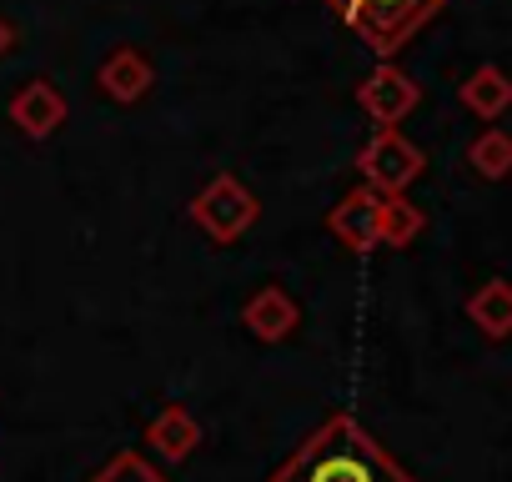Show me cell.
<instances>
[{
	"label": "cell",
	"mask_w": 512,
	"mask_h": 482,
	"mask_svg": "<svg viewBox=\"0 0 512 482\" xmlns=\"http://www.w3.org/2000/svg\"><path fill=\"white\" fill-rule=\"evenodd\" d=\"M277 482H402L367 437H357L347 422H337L332 432H322Z\"/></svg>",
	"instance_id": "cell-1"
},
{
	"label": "cell",
	"mask_w": 512,
	"mask_h": 482,
	"mask_svg": "<svg viewBox=\"0 0 512 482\" xmlns=\"http://www.w3.org/2000/svg\"><path fill=\"white\" fill-rule=\"evenodd\" d=\"M462 101L477 111V116H502L507 106H512V81L497 71V66H482V71H472L467 76V86H462Z\"/></svg>",
	"instance_id": "cell-2"
},
{
	"label": "cell",
	"mask_w": 512,
	"mask_h": 482,
	"mask_svg": "<svg viewBox=\"0 0 512 482\" xmlns=\"http://www.w3.org/2000/svg\"><path fill=\"white\" fill-rule=\"evenodd\" d=\"M472 322L487 332V337H507L512 332V287L507 282H487L472 302H467Z\"/></svg>",
	"instance_id": "cell-3"
},
{
	"label": "cell",
	"mask_w": 512,
	"mask_h": 482,
	"mask_svg": "<svg viewBox=\"0 0 512 482\" xmlns=\"http://www.w3.org/2000/svg\"><path fill=\"white\" fill-rule=\"evenodd\" d=\"M362 101H367L382 121H397V116L417 101V86H412L407 76H397V71H377V76H372V86L362 91Z\"/></svg>",
	"instance_id": "cell-4"
},
{
	"label": "cell",
	"mask_w": 512,
	"mask_h": 482,
	"mask_svg": "<svg viewBox=\"0 0 512 482\" xmlns=\"http://www.w3.org/2000/svg\"><path fill=\"white\" fill-rule=\"evenodd\" d=\"M367 166L387 181V186H402V181H412L417 176V166H422V156L407 146V141H397V136H382L372 151H367Z\"/></svg>",
	"instance_id": "cell-5"
},
{
	"label": "cell",
	"mask_w": 512,
	"mask_h": 482,
	"mask_svg": "<svg viewBox=\"0 0 512 482\" xmlns=\"http://www.w3.org/2000/svg\"><path fill=\"white\" fill-rule=\"evenodd\" d=\"M16 121H21L26 131H36V136H41V131H51V126L61 121V96H56L46 81H36V86L16 101Z\"/></svg>",
	"instance_id": "cell-6"
},
{
	"label": "cell",
	"mask_w": 512,
	"mask_h": 482,
	"mask_svg": "<svg viewBox=\"0 0 512 482\" xmlns=\"http://www.w3.org/2000/svg\"><path fill=\"white\" fill-rule=\"evenodd\" d=\"M101 81H106V91H111V96L131 101V96H141V86H146V61H141L136 51H121V56H111V61H106Z\"/></svg>",
	"instance_id": "cell-7"
},
{
	"label": "cell",
	"mask_w": 512,
	"mask_h": 482,
	"mask_svg": "<svg viewBox=\"0 0 512 482\" xmlns=\"http://www.w3.org/2000/svg\"><path fill=\"white\" fill-rule=\"evenodd\" d=\"M467 161L482 171V176H507L512 171V136H502V131H482L477 141H472V151H467Z\"/></svg>",
	"instance_id": "cell-8"
},
{
	"label": "cell",
	"mask_w": 512,
	"mask_h": 482,
	"mask_svg": "<svg viewBox=\"0 0 512 482\" xmlns=\"http://www.w3.org/2000/svg\"><path fill=\"white\" fill-rule=\"evenodd\" d=\"M387 231H392V236H412V231H417V216H412V211H392V216H387Z\"/></svg>",
	"instance_id": "cell-9"
},
{
	"label": "cell",
	"mask_w": 512,
	"mask_h": 482,
	"mask_svg": "<svg viewBox=\"0 0 512 482\" xmlns=\"http://www.w3.org/2000/svg\"><path fill=\"white\" fill-rule=\"evenodd\" d=\"M0 51H11V26L0 21Z\"/></svg>",
	"instance_id": "cell-10"
},
{
	"label": "cell",
	"mask_w": 512,
	"mask_h": 482,
	"mask_svg": "<svg viewBox=\"0 0 512 482\" xmlns=\"http://www.w3.org/2000/svg\"><path fill=\"white\" fill-rule=\"evenodd\" d=\"M372 6H407V0H372Z\"/></svg>",
	"instance_id": "cell-11"
}]
</instances>
